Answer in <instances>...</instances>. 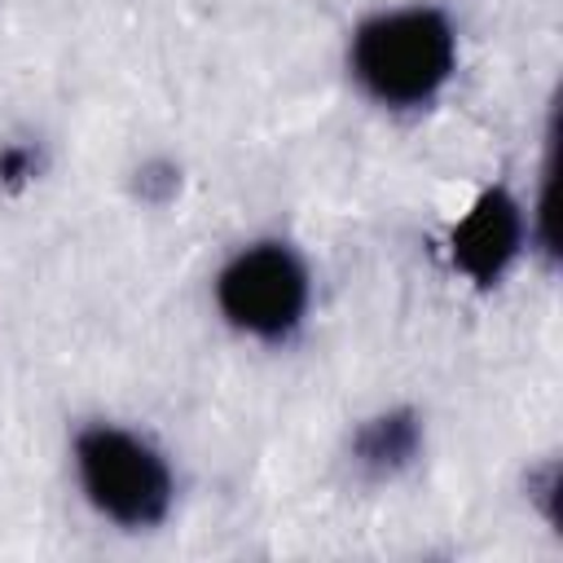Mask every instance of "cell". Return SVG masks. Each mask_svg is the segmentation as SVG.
<instances>
[{
    "label": "cell",
    "mask_w": 563,
    "mask_h": 563,
    "mask_svg": "<svg viewBox=\"0 0 563 563\" xmlns=\"http://www.w3.org/2000/svg\"><path fill=\"white\" fill-rule=\"evenodd\" d=\"M418 449V427L400 413H387V418H374L361 435H356V457L365 466H378V471H391L400 462H409Z\"/></svg>",
    "instance_id": "obj_5"
},
{
    "label": "cell",
    "mask_w": 563,
    "mask_h": 563,
    "mask_svg": "<svg viewBox=\"0 0 563 563\" xmlns=\"http://www.w3.org/2000/svg\"><path fill=\"white\" fill-rule=\"evenodd\" d=\"M312 303V277L295 246L277 238H260L238 246L216 273V308L220 317L260 343H286Z\"/></svg>",
    "instance_id": "obj_3"
},
{
    "label": "cell",
    "mask_w": 563,
    "mask_h": 563,
    "mask_svg": "<svg viewBox=\"0 0 563 563\" xmlns=\"http://www.w3.org/2000/svg\"><path fill=\"white\" fill-rule=\"evenodd\" d=\"M528 238H532V220L523 216V202L510 189L493 185L453 224L449 260L471 286H497L523 255Z\"/></svg>",
    "instance_id": "obj_4"
},
{
    "label": "cell",
    "mask_w": 563,
    "mask_h": 563,
    "mask_svg": "<svg viewBox=\"0 0 563 563\" xmlns=\"http://www.w3.org/2000/svg\"><path fill=\"white\" fill-rule=\"evenodd\" d=\"M356 88L383 110L431 106L457 70V31L435 4H396L356 22L347 40Z\"/></svg>",
    "instance_id": "obj_1"
},
{
    "label": "cell",
    "mask_w": 563,
    "mask_h": 563,
    "mask_svg": "<svg viewBox=\"0 0 563 563\" xmlns=\"http://www.w3.org/2000/svg\"><path fill=\"white\" fill-rule=\"evenodd\" d=\"M70 466L84 501L119 528H158L176 501V475L141 431L92 422L70 444Z\"/></svg>",
    "instance_id": "obj_2"
}]
</instances>
